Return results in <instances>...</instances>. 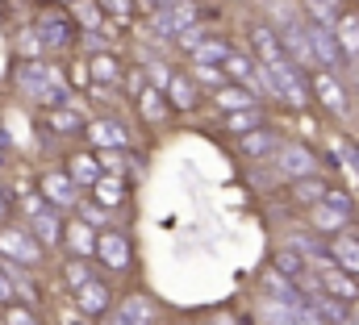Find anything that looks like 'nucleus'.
<instances>
[{"label":"nucleus","mask_w":359,"mask_h":325,"mask_svg":"<svg viewBox=\"0 0 359 325\" xmlns=\"http://www.w3.org/2000/svg\"><path fill=\"white\" fill-rule=\"evenodd\" d=\"M13 80H17V88H21L29 100H38V104H46V109H59V104H67V100H72V88H67L63 71H59L55 63L25 59V63L13 71Z\"/></svg>","instance_id":"nucleus-1"},{"label":"nucleus","mask_w":359,"mask_h":325,"mask_svg":"<svg viewBox=\"0 0 359 325\" xmlns=\"http://www.w3.org/2000/svg\"><path fill=\"white\" fill-rule=\"evenodd\" d=\"M264 92H268V96H280V100L292 104V109H305V104L313 100L309 80H305V67H297L292 59H280V63L264 67Z\"/></svg>","instance_id":"nucleus-2"},{"label":"nucleus","mask_w":359,"mask_h":325,"mask_svg":"<svg viewBox=\"0 0 359 325\" xmlns=\"http://www.w3.org/2000/svg\"><path fill=\"white\" fill-rule=\"evenodd\" d=\"M351 217H355V205H351V196H347L343 188H334V184H330L326 200H318V205L309 209V221H313V230H318L322 238L343 234V230L351 226Z\"/></svg>","instance_id":"nucleus-3"},{"label":"nucleus","mask_w":359,"mask_h":325,"mask_svg":"<svg viewBox=\"0 0 359 325\" xmlns=\"http://www.w3.org/2000/svg\"><path fill=\"white\" fill-rule=\"evenodd\" d=\"M0 258L17 263V267H38L46 258V250L25 226H0Z\"/></svg>","instance_id":"nucleus-4"},{"label":"nucleus","mask_w":359,"mask_h":325,"mask_svg":"<svg viewBox=\"0 0 359 325\" xmlns=\"http://www.w3.org/2000/svg\"><path fill=\"white\" fill-rule=\"evenodd\" d=\"M38 196H42L55 213H76V205L84 200V196H80V188H76V179H72L63 167H55V171H42V175H38Z\"/></svg>","instance_id":"nucleus-5"},{"label":"nucleus","mask_w":359,"mask_h":325,"mask_svg":"<svg viewBox=\"0 0 359 325\" xmlns=\"http://www.w3.org/2000/svg\"><path fill=\"white\" fill-rule=\"evenodd\" d=\"M104 271H130L134 267V246H130V234H121L117 226L100 230L96 234V254H92Z\"/></svg>","instance_id":"nucleus-6"},{"label":"nucleus","mask_w":359,"mask_h":325,"mask_svg":"<svg viewBox=\"0 0 359 325\" xmlns=\"http://www.w3.org/2000/svg\"><path fill=\"white\" fill-rule=\"evenodd\" d=\"M305 34H309L313 63H318L322 71H339V67H347V55H343V46H339V38H334L330 25H322V21H305Z\"/></svg>","instance_id":"nucleus-7"},{"label":"nucleus","mask_w":359,"mask_h":325,"mask_svg":"<svg viewBox=\"0 0 359 325\" xmlns=\"http://www.w3.org/2000/svg\"><path fill=\"white\" fill-rule=\"evenodd\" d=\"M271 162L284 179H305V175H318V155L301 142H280L271 151Z\"/></svg>","instance_id":"nucleus-8"},{"label":"nucleus","mask_w":359,"mask_h":325,"mask_svg":"<svg viewBox=\"0 0 359 325\" xmlns=\"http://www.w3.org/2000/svg\"><path fill=\"white\" fill-rule=\"evenodd\" d=\"M159 321V305L147 292H130L109 309V325H155Z\"/></svg>","instance_id":"nucleus-9"},{"label":"nucleus","mask_w":359,"mask_h":325,"mask_svg":"<svg viewBox=\"0 0 359 325\" xmlns=\"http://www.w3.org/2000/svg\"><path fill=\"white\" fill-rule=\"evenodd\" d=\"M84 134H88L92 151H126L130 146V130L113 117H92L84 125Z\"/></svg>","instance_id":"nucleus-10"},{"label":"nucleus","mask_w":359,"mask_h":325,"mask_svg":"<svg viewBox=\"0 0 359 325\" xmlns=\"http://www.w3.org/2000/svg\"><path fill=\"white\" fill-rule=\"evenodd\" d=\"M76 309H80V317H88V321L92 317H104V313L113 309V288L92 275L84 288H76Z\"/></svg>","instance_id":"nucleus-11"},{"label":"nucleus","mask_w":359,"mask_h":325,"mask_svg":"<svg viewBox=\"0 0 359 325\" xmlns=\"http://www.w3.org/2000/svg\"><path fill=\"white\" fill-rule=\"evenodd\" d=\"M25 230L42 242V250H55V246H63V213H55L50 205H42L38 213H29Z\"/></svg>","instance_id":"nucleus-12"},{"label":"nucleus","mask_w":359,"mask_h":325,"mask_svg":"<svg viewBox=\"0 0 359 325\" xmlns=\"http://www.w3.org/2000/svg\"><path fill=\"white\" fill-rule=\"evenodd\" d=\"M188 25H196V4H168V8H159L155 21H151V29H155L159 38H180Z\"/></svg>","instance_id":"nucleus-13"},{"label":"nucleus","mask_w":359,"mask_h":325,"mask_svg":"<svg viewBox=\"0 0 359 325\" xmlns=\"http://www.w3.org/2000/svg\"><path fill=\"white\" fill-rule=\"evenodd\" d=\"M318 288H322L326 296L343 300V305H355L359 300V279L347 275V271H339V267H322V271H318Z\"/></svg>","instance_id":"nucleus-14"},{"label":"nucleus","mask_w":359,"mask_h":325,"mask_svg":"<svg viewBox=\"0 0 359 325\" xmlns=\"http://www.w3.org/2000/svg\"><path fill=\"white\" fill-rule=\"evenodd\" d=\"M309 92H313V96H318L334 117H343V113H347V92H343V83L334 80L330 71H322V67H318V71L309 76Z\"/></svg>","instance_id":"nucleus-15"},{"label":"nucleus","mask_w":359,"mask_h":325,"mask_svg":"<svg viewBox=\"0 0 359 325\" xmlns=\"http://www.w3.org/2000/svg\"><path fill=\"white\" fill-rule=\"evenodd\" d=\"M326 254H330V263L339 267V271H347V275H355L359 279V238L355 234H334V238H326Z\"/></svg>","instance_id":"nucleus-16"},{"label":"nucleus","mask_w":359,"mask_h":325,"mask_svg":"<svg viewBox=\"0 0 359 325\" xmlns=\"http://www.w3.org/2000/svg\"><path fill=\"white\" fill-rule=\"evenodd\" d=\"M251 50H255V63L259 67H271V63H280V59H288L284 55V46H280V34L271 29V25H251Z\"/></svg>","instance_id":"nucleus-17"},{"label":"nucleus","mask_w":359,"mask_h":325,"mask_svg":"<svg viewBox=\"0 0 359 325\" xmlns=\"http://www.w3.org/2000/svg\"><path fill=\"white\" fill-rule=\"evenodd\" d=\"M63 246L72 250V258H92L96 254V230L88 221L72 217V221H63Z\"/></svg>","instance_id":"nucleus-18"},{"label":"nucleus","mask_w":359,"mask_h":325,"mask_svg":"<svg viewBox=\"0 0 359 325\" xmlns=\"http://www.w3.org/2000/svg\"><path fill=\"white\" fill-rule=\"evenodd\" d=\"M38 38H42V46H46V50H67L80 34H76L72 17H59V13H55V17H46V21H42Z\"/></svg>","instance_id":"nucleus-19"},{"label":"nucleus","mask_w":359,"mask_h":325,"mask_svg":"<svg viewBox=\"0 0 359 325\" xmlns=\"http://www.w3.org/2000/svg\"><path fill=\"white\" fill-rule=\"evenodd\" d=\"M222 71L230 76V83H243V88H264V67L251 59V55H238V50H230V59L222 63Z\"/></svg>","instance_id":"nucleus-20"},{"label":"nucleus","mask_w":359,"mask_h":325,"mask_svg":"<svg viewBox=\"0 0 359 325\" xmlns=\"http://www.w3.org/2000/svg\"><path fill=\"white\" fill-rule=\"evenodd\" d=\"M134 100H138V113H142V121H151V125H159V121L172 113V104H168L163 88H155V83H142Z\"/></svg>","instance_id":"nucleus-21"},{"label":"nucleus","mask_w":359,"mask_h":325,"mask_svg":"<svg viewBox=\"0 0 359 325\" xmlns=\"http://www.w3.org/2000/svg\"><path fill=\"white\" fill-rule=\"evenodd\" d=\"M271 267H276L284 279H292L297 288L309 279V263H305V254H301L297 246H284V250H276V254H271Z\"/></svg>","instance_id":"nucleus-22"},{"label":"nucleus","mask_w":359,"mask_h":325,"mask_svg":"<svg viewBox=\"0 0 359 325\" xmlns=\"http://www.w3.org/2000/svg\"><path fill=\"white\" fill-rule=\"evenodd\" d=\"M163 96H168V104H172L176 113H192L196 100H201V88L188 80V76H176V71H172V80H168V88H163Z\"/></svg>","instance_id":"nucleus-23"},{"label":"nucleus","mask_w":359,"mask_h":325,"mask_svg":"<svg viewBox=\"0 0 359 325\" xmlns=\"http://www.w3.org/2000/svg\"><path fill=\"white\" fill-rule=\"evenodd\" d=\"M72 179H76V188L84 192V188H92L104 171H100V162H96V151H76L72 159H67V167H63Z\"/></svg>","instance_id":"nucleus-24"},{"label":"nucleus","mask_w":359,"mask_h":325,"mask_svg":"<svg viewBox=\"0 0 359 325\" xmlns=\"http://www.w3.org/2000/svg\"><path fill=\"white\" fill-rule=\"evenodd\" d=\"M213 100H217L222 113H238V109H255V104H259V96H255L251 88H243V83H222V88L213 92Z\"/></svg>","instance_id":"nucleus-25"},{"label":"nucleus","mask_w":359,"mask_h":325,"mask_svg":"<svg viewBox=\"0 0 359 325\" xmlns=\"http://www.w3.org/2000/svg\"><path fill=\"white\" fill-rule=\"evenodd\" d=\"M46 125L55 130V134H63V138H72V134H84V117L76 113V100H67V104H59V109H46Z\"/></svg>","instance_id":"nucleus-26"},{"label":"nucleus","mask_w":359,"mask_h":325,"mask_svg":"<svg viewBox=\"0 0 359 325\" xmlns=\"http://www.w3.org/2000/svg\"><path fill=\"white\" fill-rule=\"evenodd\" d=\"M88 192H92L96 205H104V209H121V205H126V175H100Z\"/></svg>","instance_id":"nucleus-27"},{"label":"nucleus","mask_w":359,"mask_h":325,"mask_svg":"<svg viewBox=\"0 0 359 325\" xmlns=\"http://www.w3.org/2000/svg\"><path fill=\"white\" fill-rule=\"evenodd\" d=\"M188 59H192V63H213V67H222V63L230 59V42H226V38H209V34H205V38L188 50Z\"/></svg>","instance_id":"nucleus-28"},{"label":"nucleus","mask_w":359,"mask_h":325,"mask_svg":"<svg viewBox=\"0 0 359 325\" xmlns=\"http://www.w3.org/2000/svg\"><path fill=\"white\" fill-rule=\"evenodd\" d=\"M330 29H334V38H339V46H343L347 63H351V59H359V17H355V13H343Z\"/></svg>","instance_id":"nucleus-29"},{"label":"nucleus","mask_w":359,"mask_h":325,"mask_svg":"<svg viewBox=\"0 0 359 325\" xmlns=\"http://www.w3.org/2000/svg\"><path fill=\"white\" fill-rule=\"evenodd\" d=\"M326 192H330V184H326L322 175H305V179H292V200H297V205H305V209H313L318 200H326Z\"/></svg>","instance_id":"nucleus-30"},{"label":"nucleus","mask_w":359,"mask_h":325,"mask_svg":"<svg viewBox=\"0 0 359 325\" xmlns=\"http://www.w3.org/2000/svg\"><path fill=\"white\" fill-rule=\"evenodd\" d=\"M264 292H268V300H301V288L292 284V279H284L276 267H264Z\"/></svg>","instance_id":"nucleus-31"},{"label":"nucleus","mask_w":359,"mask_h":325,"mask_svg":"<svg viewBox=\"0 0 359 325\" xmlns=\"http://www.w3.org/2000/svg\"><path fill=\"white\" fill-rule=\"evenodd\" d=\"M88 76H92V83H121V63L109 55V50H100V55H92L88 59Z\"/></svg>","instance_id":"nucleus-32"},{"label":"nucleus","mask_w":359,"mask_h":325,"mask_svg":"<svg viewBox=\"0 0 359 325\" xmlns=\"http://www.w3.org/2000/svg\"><path fill=\"white\" fill-rule=\"evenodd\" d=\"M238 146H243V155H247V159H264V155L276 151V138H271L268 125H259V130L243 134V138H238Z\"/></svg>","instance_id":"nucleus-33"},{"label":"nucleus","mask_w":359,"mask_h":325,"mask_svg":"<svg viewBox=\"0 0 359 325\" xmlns=\"http://www.w3.org/2000/svg\"><path fill=\"white\" fill-rule=\"evenodd\" d=\"M259 125H264V113H259V104H255V109L226 113V130H230L234 138H243V134H251V130H259Z\"/></svg>","instance_id":"nucleus-34"},{"label":"nucleus","mask_w":359,"mask_h":325,"mask_svg":"<svg viewBox=\"0 0 359 325\" xmlns=\"http://www.w3.org/2000/svg\"><path fill=\"white\" fill-rule=\"evenodd\" d=\"M72 17L80 21V29H84V34H96V29H100V21H104V8H100L96 0H76V4H72Z\"/></svg>","instance_id":"nucleus-35"},{"label":"nucleus","mask_w":359,"mask_h":325,"mask_svg":"<svg viewBox=\"0 0 359 325\" xmlns=\"http://www.w3.org/2000/svg\"><path fill=\"white\" fill-rule=\"evenodd\" d=\"M76 217L88 221L92 230H96V226H100V230L113 226V209H104V205H96V200H80V205H76Z\"/></svg>","instance_id":"nucleus-36"},{"label":"nucleus","mask_w":359,"mask_h":325,"mask_svg":"<svg viewBox=\"0 0 359 325\" xmlns=\"http://www.w3.org/2000/svg\"><path fill=\"white\" fill-rule=\"evenodd\" d=\"M188 80L192 83H209L213 92L226 83V71L222 67H213V63H188Z\"/></svg>","instance_id":"nucleus-37"},{"label":"nucleus","mask_w":359,"mask_h":325,"mask_svg":"<svg viewBox=\"0 0 359 325\" xmlns=\"http://www.w3.org/2000/svg\"><path fill=\"white\" fill-rule=\"evenodd\" d=\"M63 279H67V288L76 292V288H84L92 279V267H88V258H67L63 263Z\"/></svg>","instance_id":"nucleus-38"},{"label":"nucleus","mask_w":359,"mask_h":325,"mask_svg":"<svg viewBox=\"0 0 359 325\" xmlns=\"http://www.w3.org/2000/svg\"><path fill=\"white\" fill-rule=\"evenodd\" d=\"M4 321H8V325H38V317L29 313V305L13 300V305H4Z\"/></svg>","instance_id":"nucleus-39"},{"label":"nucleus","mask_w":359,"mask_h":325,"mask_svg":"<svg viewBox=\"0 0 359 325\" xmlns=\"http://www.w3.org/2000/svg\"><path fill=\"white\" fill-rule=\"evenodd\" d=\"M96 4H100L104 13H113L117 21H126V17L134 13V0H96Z\"/></svg>","instance_id":"nucleus-40"},{"label":"nucleus","mask_w":359,"mask_h":325,"mask_svg":"<svg viewBox=\"0 0 359 325\" xmlns=\"http://www.w3.org/2000/svg\"><path fill=\"white\" fill-rule=\"evenodd\" d=\"M201 38H205V29H201V25H188V29H184V34H180L176 42H180V50H192V46H196V42H201Z\"/></svg>","instance_id":"nucleus-41"},{"label":"nucleus","mask_w":359,"mask_h":325,"mask_svg":"<svg viewBox=\"0 0 359 325\" xmlns=\"http://www.w3.org/2000/svg\"><path fill=\"white\" fill-rule=\"evenodd\" d=\"M13 300H17V292H13V279H8V271L0 263V305H13Z\"/></svg>","instance_id":"nucleus-42"},{"label":"nucleus","mask_w":359,"mask_h":325,"mask_svg":"<svg viewBox=\"0 0 359 325\" xmlns=\"http://www.w3.org/2000/svg\"><path fill=\"white\" fill-rule=\"evenodd\" d=\"M13 213V196H8V188L0 184V226H4V217Z\"/></svg>","instance_id":"nucleus-43"},{"label":"nucleus","mask_w":359,"mask_h":325,"mask_svg":"<svg viewBox=\"0 0 359 325\" xmlns=\"http://www.w3.org/2000/svg\"><path fill=\"white\" fill-rule=\"evenodd\" d=\"M92 76H88V63H76V67H72V83H88Z\"/></svg>","instance_id":"nucleus-44"},{"label":"nucleus","mask_w":359,"mask_h":325,"mask_svg":"<svg viewBox=\"0 0 359 325\" xmlns=\"http://www.w3.org/2000/svg\"><path fill=\"white\" fill-rule=\"evenodd\" d=\"M347 155H351V167H355V175H359V146H347Z\"/></svg>","instance_id":"nucleus-45"},{"label":"nucleus","mask_w":359,"mask_h":325,"mask_svg":"<svg viewBox=\"0 0 359 325\" xmlns=\"http://www.w3.org/2000/svg\"><path fill=\"white\" fill-rule=\"evenodd\" d=\"M147 4H151V8L159 13V8H168V4H176V0H147Z\"/></svg>","instance_id":"nucleus-46"},{"label":"nucleus","mask_w":359,"mask_h":325,"mask_svg":"<svg viewBox=\"0 0 359 325\" xmlns=\"http://www.w3.org/2000/svg\"><path fill=\"white\" fill-rule=\"evenodd\" d=\"M213 325H234V317H217Z\"/></svg>","instance_id":"nucleus-47"},{"label":"nucleus","mask_w":359,"mask_h":325,"mask_svg":"<svg viewBox=\"0 0 359 325\" xmlns=\"http://www.w3.org/2000/svg\"><path fill=\"white\" fill-rule=\"evenodd\" d=\"M72 325H88V317H84V321H72Z\"/></svg>","instance_id":"nucleus-48"}]
</instances>
